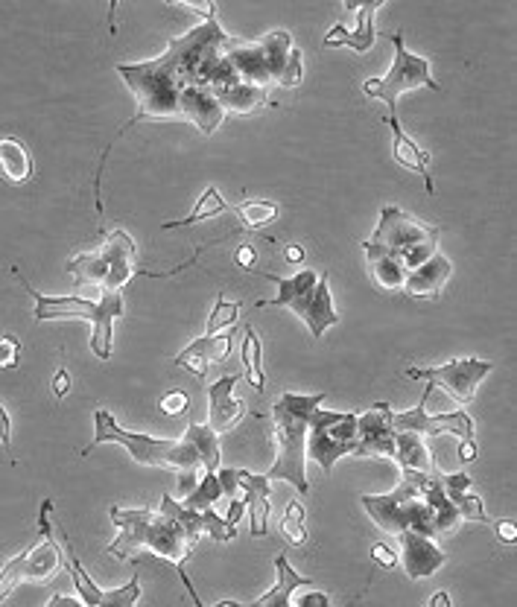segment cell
Listing matches in <instances>:
<instances>
[{"label":"cell","mask_w":517,"mask_h":607,"mask_svg":"<svg viewBox=\"0 0 517 607\" xmlns=\"http://www.w3.org/2000/svg\"><path fill=\"white\" fill-rule=\"evenodd\" d=\"M234 214L240 216L249 228H263V225H269V222H275L281 216V205L258 199V202H246V205L234 208Z\"/></svg>","instance_id":"d590c367"},{"label":"cell","mask_w":517,"mask_h":607,"mask_svg":"<svg viewBox=\"0 0 517 607\" xmlns=\"http://www.w3.org/2000/svg\"><path fill=\"white\" fill-rule=\"evenodd\" d=\"M237 316H240V304L237 301L231 304V301H225L220 295L217 304H214V310H211V316H208V333L205 336H217L225 327H234Z\"/></svg>","instance_id":"8d00e7d4"},{"label":"cell","mask_w":517,"mask_h":607,"mask_svg":"<svg viewBox=\"0 0 517 607\" xmlns=\"http://www.w3.org/2000/svg\"><path fill=\"white\" fill-rule=\"evenodd\" d=\"M141 599V578L135 575L129 584L114 587V590H103V602L100 607H135Z\"/></svg>","instance_id":"74e56055"},{"label":"cell","mask_w":517,"mask_h":607,"mask_svg":"<svg viewBox=\"0 0 517 607\" xmlns=\"http://www.w3.org/2000/svg\"><path fill=\"white\" fill-rule=\"evenodd\" d=\"M109 441L126 447L129 456H132L138 465L173 467V470H179V473L202 467L196 447H193L187 438H182V441H167V438H152V435H141V432H129V429L120 427L106 409H97V412H94V441H91V447L109 444ZM91 447H88V450H91ZM88 450H85V453H88Z\"/></svg>","instance_id":"8992f818"},{"label":"cell","mask_w":517,"mask_h":607,"mask_svg":"<svg viewBox=\"0 0 517 607\" xmlns=\"http://www.w3.org/2000/svg\"><path fill=\"white\" fill-rule=\"evenodd\" d=\"M436 392L427 383V392L421 397V403L409 412H398L392 415L395 432H418V435H442V432H453L462 441H474V418L468 412H450V415H427V400Z\"/></svg>","instance_id":"7c38bea8"},{"label":"cell","mask_w":517,"mask_h":607,"mask_svg":"<svg viewBox=\"0 0 517 607\" xmlns=\"http://www.w3.org/2000/svg\"><path fill=\"white\" fill-rule=\"evenodd\" d=\"M21 286L33 295L36 301V322H56V319H85L91 324V351L94 357L111 359L114 351V319L123 316V295L120 292H106L97 289V295L91 298H71V295H41L38 289L30 286V281L15 269Z\"/></svg>","instance_id":"5b68a950"},{"label":"cell","mask_w":517,"mask_h":607,"mask_svg":"<svg viewBox=\"0 0 517 607\" xmlns=\"http://www.w3.org/2000/svg\"><path fill=\"white\" fill-rule=\"evenodd\" d=\"M386 123H389V129H392V152H395V161L404 164L412 173H418V176L424 179L427 193L433 196V193H436V184H433V176H430V155L401 129L398 114H389Z\"/></svg>","instance_id":"7402d4cb"},{"label":"cell","mask_w":517,"mask_h":607,"mask_svg":"<svg viewBox=\"0 0 517 607\" xmlns=\"http://www.w3.org/2000/svg\"><path fill=\"white\" fill-rule=\"evenodd\" d=\"M240 357H243V368H246V377H249L252 389L263 392V389H266V377H263V345H260V336L255 333V327H246V330H243Z\"/></svg>","instance_id":"836d02e7"},{"label":"cell","mask_w":517,"mask_h":607,"mask_svg":"<svg viewBox=\"0 0 517 607\" xmlns=\"http://www.w3.org/2000/svg\"><path fill=\"white\" fill-rule=\"evenodd\" d=\"M325 394H284L272 409V427H275V465L266 473V479H284L296 488L298 494H310L307 482V427L310 415L322 406Z\"/></svg>","instance_id":"3957f363"},{"label":"cell","mask_w":517,"mask_h":607,"mask_svg":"<svg viewBox=\"0 0 517 607\" xmlns=\"http://www.w3.org/2000/svg\"><path fill=\"white\" fill-rule=\"evenodd\" d=\"M392 409L389 403H377L369 412L357 415V459H371V456H383V459H395V424H392Z\"/></svg>","instance_id":"4fadbf2b"},{"label":"cell","mask_w":517,"mask_h":607,"mask_svg":"<svg viewBox=\"0 0 517 607\" xmlns=\"http://www.w3.org/2000/svg\"><path fill=\"white\" fill-rule=\"evenodd\" d=\"M225 211H228V205H225V199L220 196V190H217V187H205V190H202V196H199V202H196V208H193L185 219L164 222L161 228H164V231L185 228V225H196V222H202V219H214V216L225 214Z\"/></svg>","instance_id":"1f68e13d"},{"label":"cell","mask_w":517,"mask_h":607,"mask_svg":"<svg viewBox=\"0 0 517 607\" xmlns=\"http://www.w3.org/2000/svg\"><path fill=\"white\" fill-rule=\"evenodd\" d=\"M182 117L190 120L202 135H214L225 120V111L208 88H187L182 94Z\"/></svg>","instance_id":"603a6c76"},{"label":"cell","mask_w":517,"mask_h":607,"mask_svg":"<svg viewBox=\"0 0 517 607\" xmlns=\"http://www.w3.org/2000/svg\"><path fill=\"white\" fill-rule=\"evenodd\" d=\"M401 564L412 581H421V578H430L442 570L447 564V555H444L442 546H436V540L430 537L415 535V532H401Z\"/></svg>","instance_id":"2e32d148"},{"label":"cell","mask_w":517,"mask_h":607,"mask_svg":"<svg viewBox=\"0 0 517 607\" xmlns=\"http://www.w3.org/2000/svg\"><path fill=\"white\" fill-rule=\"evenodd\" d=\"M439 485H442L444 497L453 502V508L459 511L462 520L488 523V514L482 508L480 497L468 494V488H471V476L468 473H439Z\"/></svg>","instance_id":"d4e9b609"},{"label":"cell","mask_w":517,"mask_h":607,"mask_svg":"<svg viewBox=\"0 0 517 607\" xmlns=\"http://www.w3.org/2000/svg\"><path fill=\"white\" fill-rule=\"evenodd\" d=\"M237 476H240V467H225V470H220V473H217L222 494H231V497H234V491H240V485H237Z\"/></svg>","instance_id":"f6af8a7d"},{"label":"cell","mask_w":517,"mask_h":607,"mask_svg":"<svg viewBox=\"0 0 517 607\" xmlns=\"http://www.w3.org/2000/svg\"><path fill=\"white\" fill-rule=\"evenodd\" d=\"M357 450V415L354 412H325L322 406L310 415L307 427V459L319 462L325 476L342 456Z\"/></svg>","instance_id":"30bf717a"},{"label":"cell","mask_w":517,"mask_h":607,"mask_svg":"<svg viewBox=\"0 0 517 607\" xmlns=\"http://www.w3.org/2000/svg\"><path fill=\"white\" fill-rule=\"evenodd\" d=\"M275 572H278V584H275L269 593H263L260 599H255L252 607H296L293 605L296 590L307 587V584H313L310 578H301V575L290 567V561H287L284 555L275 558Z\"/></svg>","instance_id":"4316f807"},{"label":"cell","mask_w":517,"mask_h":607,"mask_svg":"<svg viewBox=\"0 0 517 607\" xmlns=\"http://www.w3.org/2000/svg\"><path fill=\"white\" fill-rule=\"evenodd\" d=\"M18 362H21V342L9 333H0V371L18 368Z\"/></svg>","instance_id":"60d3db41"},{"label":"cell","mask_w":517,"mask_h":607,"mask_svg":"<svg viewBox=\"0 0 517 607\" xmlns=\"http://www.w3.org/2000/svg\"><path fill=\"white\" fill-rule=\"evenodd\" d=\"M196 485H199V479H196V470H185V473H179V497H187V494H193V491H196Z\"/></svg>","instance_id":"f907efd6"},{"label":"cell","mask_w":517,"mask_h":607,"mask_svg":"<svg viewBox=\"0 0 517 607\" xmlns=\"http://www.w3.org/2000/svg\"><path fill=\"white\" fill-rule=\"evenodd\" d=\"M488 374H491V362L477 357L450 359L439 368H409L407 371L409 380H427L433 389L442 386L444 392L459 403H471Z\"/></svg>","instance_id":"8fae6325"},{"label":"cell","mask_w":517,"mask_h":607,"mask_svg":"<svg viewBox=\"0 0 517 607\" xmlns=\"http://www.w3.org/2000/svg\"><path fill=\"white\" fill-rule=\"evenodd\" d=\"M404 473H418V476H433L436 473V459L424 435L418 432H398L395 435V459Z\"/></svg>","instance_id":"cb8c5ba5"},{"label":"cell","mask_w":517,"mask_h":607,"mask_svg":"<svg viewBox=\"0 0 517 607\" xmlns=\"http://www.w3.org/2000/svg\"><path fill=\"white\" fill-rule=\"evenodd\" d=\"M474 459H477V444H474V441H462V444H459V462L468 465V462H474Z\"/></svg>","instance_id":"f5cc1de1"},{"label":"cell","mask_w":517,"mask_h":607,"mask_svg":"<svg viewBox=\"0 0 517 607\" xmlns=\"http://www.w3.org/2000/svg\"><path fill=\"white\" fill-rule=\"evenodd\" d=\"M199 514H202V535H211L214 540H220V543H228L231 537H237V526H231L222 517H217L214 508L199 511Z\"/></svg>","instance_id":"ab89813d"},{"label":"cell","mask_w":517,"mask_h":607,"mask_svg":"<svg viewBox=\"0 0 517 607\" xmlns=\"http://www.w3.org/2000/svg\"><path fill=\"white\" fill-rule=\"evenodd\" d=\"M246 517V505H243V500H231V505H228V511H225V523H231V526H237L240 520Z\"/></svg>","instance_id":"816d5d0a"},{"label":"cell","mask_w":517,"mask_h":607,"mask_svg":"<svg viewBox=\"0 0 517 607\" xmlns=\"http://www.w3.org/2000/svg\"><path fill=\"white\" fill-rule=\"evenodd\" d=\"M220 497L222 488L217 473H208V470H205V476L199 479L196 491L185 497V508H190V511H208V508H214V502L220 500Z\"/></svg>","instance_id":"e575fe53"},{"label":"cell","mask_w":517,"mask_h":607,"mask_svg":"<svg viewBox=\"0 0 517 607\" xmlns=\"http://www.w3.org/2000/svg\"><path fill=\"white\" fill-rule=\"evenodd\" d=\"M296 607H331L328 596L319 590H296Z\"/></svg>","instance_id":"ee69618b"},{"label":"cell","mask_w":517,"mask_h":607,"mask_svg":"<svg viewBox=\"0 0 517 607\" xmlns=\"http://www.w3.org/2000/svg\"><path fill=\"white\" fill-rule=\"evenodd\" d=\"M439 237H442V228L424 225L421 219L409 216L407 211L386 205L380 211V225H377L369 243L398 254L409 275L412 269H418L421 263H427L439 251Z\"/></svg>","instance_id":"ba28073f"},{"label":"cell","mask_w":517,"mask_h":607,"mask_svg":"<svg viewBox=\"0 0 517 607\" xmlns=\"http://www.w3.org/2000/svg\"><path fill=\"white\" fill-rule=\"evenodd\" d=\"M234 38L225 36L217 18L196 24L185 36L173 38L164 56L138 62V65H117V73L129 85L138 100L135 117L117 132V138L132 129L135 123L147 120H185L182 117V94L187 88H222L240 82L231 65L225 62V50ZM114 138V141H117Z\"/></svg>","instance_id":"6da1fadb"},{"label":"cell","mask_w":517,"mask_h":607,"mask_svg":"<svg viewBox=\"0 0 517 607\" xmlns=\"http://www.w3.org/2000/svg\"><path fill=\"white\" fill-rule=\"evenodd\" d=\"M9 444H12V421L6 406L0 403V447H9Z\"/></svg>","instance_id":"c3c4849f"},{"label":"cell","mask_w":517,"mask_h":607,"mask_svg":"<svg viewBox=\"0 0 517 607\" xmlns=\"http://www.w3.org/2000/svg\"><path fill=\"white\" fill-rule=\"evenodd\" d=\"M269 281H275L278 284V295L272 298V301H260L258 307H287V304H293L296 298H301L304 292H310L313 286L319 284V272H313V269H301L298 275L293 278H287V281H278V278H269Z\"/></svg>","instance_id":"d6a6232c"},{"label":"cell","mask_w":517,"mask_h":607,"mask_svg":"<svg viewBox=\"0 0 517 607\" xmlns=\"http://www.w3.org/2000/svg\"><path fill=\"white\" fill-rule=\"evenodd\" d=\"M345 9L348 12H354L357 15V27L354 30H348L342 21L339 24H333V30L325 36V47H339V44H345V47H351V50H357V53H369L371 47H374V12L380 9V3H345Z\"/></svg>","instance_id":"ac0fdd59"},{"label":"cell","mask_w":517,"mask_h":607,"mask_svg":"<svg viewBox=\"0 0 517 607\" xmlns=\"http://www.w3.org/2000/svg\"><path fill=\"white\" fill-rule=\"evenodd\" d=\"M237 380H240V374H225L208 392V427L217 435L237 427L246 415V406L234 397Z\"/></svg>","instance_id":"e0dca14e"},{"label":"cell","mask_w":517,"mask_h":607,"mask_svg":"<svg viewBox=\"0 0 517 607\" xmlns=\"http://www.w3.org/2000/svg\"><path fill=\"white\" fill-rule=\"evenodd\" d=\"M363 502V508H366V514L371 517V523L377 526V529H383V532H389V535H401V532H407V514H404V502L401 497L392 491V494H366V497H360Z\"/></svg>","instance_id":"484cf974"},{"label":"cell","mask_w":517,"mask_h":607,"mask_svg":"<svg viewBox=\"0 0 517 607\" xmlns=\"http://www.w3.org/2000/svg\"><path fill=\"white\" fill-rule=\"evenodd\" d=\"M231 339H234V327H225L217 336H202V339L190 342L185 351L176 357V365L190 368L199 380H205L211 362H225L231 357Z\"/></svg>","instance_id":"d6986e66"},{"label":"cell","mask_w":517,"mask_h":607,"mask_svg":"<svg viewBox=\"0 0 517 607\" xmlns=\"http://www.w3.org/2000/svg\"><path fill=\"white\" fill-rule=\"evenodd\" d=\"M371 561H377V564L386 567V570H395V567H398V555H395V549L386 546V543H374V546H371Z\"/></svg>","instance_id":"7bdbcfd3"},{"label":"cell","mask_w":517,"mask_h":607,"mask_svg":"<svg viewBox=\"0 0 517 607\" xmlns=\"http://www.w3.org/2000/svg\"><path fill=\"white\" fill-rule=\"evenodd\" d=\"M0 173L12 184H24L33 176V155L18 138H0Z\"/></svg>","instance_id":"f546056e"},{"label":"cell","mask_w":517,"mask_h":607,"mask_svg":"<svg viewBox=\"0 0 517 607\" xmlns=\"http://www.w3.org/2000/svg\"><path fill=\"white\" fill-rule=\"evenodd\" d=\"M185 438L196 447L202 467H205L208 473H217V467H220V435L208 427V424H205V427H202V424H187Z\"/></svg>","instance_id":"4dcf8cb0"},{"label":"cell","mask_w":517,"mask_h":607,"mask_svg":"<svg viewBox=\"0 0 517 607\" xmlns=\"http://www.w3.org/2000/svg\"><path fill=\"white\" fill-rule=\"evenodd\" d=\"M430 607H450V596H447L444 590H439V593L430 599Z\"/></svg>","instance_id":"9f6ffc18"},{"label":"cell","mask_w":517,"mask_h":607,"mask_svg":"<svg viewBox=\"0 0 517 607\" xmlns=\"http://www.w3.org/2000/svg\"><path fill=\"white\" fill-rule=\"evenodd\" d=\"M281 532L287 535V540H290L293 546H301V543L307 540V529H304V508H301V502H290V505H287V514H284V520H281Z\"/></svg>","instance_id":"f35d334b"},{"label":"cell","mask_w":517,"mask_h":607,"mask_svg":"<svg viewBox=\"0 0 517 607\" xmlns=\"http://www.w3.org/2000/svg\"><path fill=\"white\" fill-rule=\"evenodd\" d=\"M214 607H243V605H240V602H220V605Z\"/></svg>","instance_id":"6f0895ef"},{"label":"cell","mask_w":517,"mask_h":607,"mask_svg":"<svg viewBox=\"0 0 517 607\" xmlns=\"http://www.w3.org/2000/svg\"><path fill=\"white\" fill-rule=\"evenodd\" d=\"M453 275V263L450 257L436 251L427 263H421L418 269H412L404 281V289H407L412 298H439V292L444 289V284L450 281Z\"/></svg>","instance_id":"44dd1931"},{"label":"cell","mask_w":517,"mask_h":607,"mask_svg":"<svg viewBox=\"0 0 517 607\" xmlns=\"http://www.w3.org/2000/svg\"><path fill=\"white\" fill-rule=\"evenodd\" d=\"M237 485H240V491H243L246 514H249V520H252V535L266 537V529H269V494H272L266 473H252V470H243V467H240Z\"/></svg>","instance_id":"ffe728a7"},{"label":"cell","mask_w":517,"mask_h":607,"mask_svg":"<svg viewBox=\"0 0 517 607\" xmlns=\"http://www.w3.org/2000/svg\"><path fill=\"white\" fill-rule=\"evenodd\" d=\"M190 406V397L185 392H170L161 397V412L164 415H182Z\"/></svg>","instance_id":"b9f144b4"},{"label":"cell","mask_w":517,"mask_h":607,"mask_svg":"<svg viewBox=\"0 0 517 607\" xmlns=\"http://www.w3.org/2000/svg\"><path fill=\"white\" fill-rule=\"evenodd\" d=\"M225 62L237 73L240 82L258 85V88H293L304 76V56L293 47V38L287 30L269 33L252 44H231L225 50Z\"/></svg>","instance_id":"277c9868"},{"label":"cell","mask_w":517,"mask_h":607,"mask_svg":"<svg viewBox=\"0 0 517 607\" xmlns=\"http://www.w3.org/2000/svg\"><path fill=\"white\" fill-rule=\"evenodd\" d=\"M494 529H497V537H500L503 543H515L517 540V526L512 520H497Z\"/></svg>","instance_id":"681fc988"},{"label":"cell","mask_w":517,"mask_h":607,"mask_svg":"<svg viewBox=\"0 0 517 607\" xmlns=\"http://www.w3.org/2000/svg\"><path fill=\"white\" fill-rule=\"evenodd\" d=\"M211 94L217 97V103L222 111H234V114H252L258 111L269 97L266 91L258 85H249V82H234V85H222V88H211Z\"/></svg>","instance_id":"f1b7e54d"},{"label":"cell","mask_w":517,"mask_h":607,"mask_svg":"<svg viewBox=\"0 0 517 607\" xmlns=\"http://www.w3.org/2000/svg\"><path fill=\"white\" fill-rule=\"evenodd\" d=\"M47 607H85L79 599H71V596H53Z\"/></svg>","instance_id":"db71d44e"},{"label":"cell","mask_w":517,"mask_h":607,"mask_svg":"<svg viewBox=\"0 0 517 607\" xmlns=\"http://www.w3.org/2000/svg\"><path fill=\"white\" fill-rule=\"evenodd\" d=\"M109 514H111V523L120 529L117 540L109 546V555H117V558H132L138 549L155 552L158 558L170 561V564L179 570V578H182V584L187 587L193 605L205 607L202 605V599H199V593L193 590V584H190V578H187V570H185L187 555L193 552V546H196L199 537L193 535V532H187L185 526H182L176 517H170V514H164V511L155 514V511H147V508H141V511H138V508L129 511V508H117V505H111Z\"/></svg>","instance_id":"7a4b0ae2"},{"label":"cell","mask_w":517,"mask_h":607,"mask_svg":"<svg viewBox=\"0 0 517 607\" xmlns=\"http://www.w3.org/2000/svg\"><path fill=\"white\" fill-rule=\"evenodd\" d=\"M392 44H395V62L392 71L386 73L383 79H369L363 85V91L369 94L371 100H383L389 106V114H398V97L407 91H418V88H430V91H442L439 82L433 79L430 62L424 56L409 53L404 44V33H392Z\"/></svg>","instance_id":"9c48e42d"},{"label":"cell","mask_w":517,"mask_h":607,"mask_svg":"<svg viewBox=\"0 0 517 607\" xmlns=\"http://www.w3.org/2000/svg\"><path fill=\"white\" fill-rule=\"evenodd\" d=\"M287 310H293L298 319L310 327L313 339H322L328 327L339 324V313L333 307L328 275H319V284L313 286L310 292H304L301 298H296L293 304H287Z\"/></svg>","instance_id":"9a60e30c"},{"label":"cell","mask_w":517,"mask_h":607,"mask_svg":"<svg viewBox=\"0 0 517 607\" xmlns=\"http://www.w3.org/2000/svg\"><path fill=\"white\" fill-rule=\"evenodd\" d=\"M363 251H366V260H369V272L371 278L386 289H398L407 281V269L401 263L398 254L386 251L383 246H374V243H363Z\"/></svg>","instance_id":"83f0119b"},{"label":"cell","mask_w":517,"mask_h":607,"mask_svg":"<svg viewBox=\"0 0 517 607\" xmlns=\"http://www.w3.org/2000/svg\"><path fill=\"white\" fill-rule=\"evenodd\" d=\"M287 260H290V263H304V249H301V246H287Z\"/></svg>","instance_id":"11a10c76"},{"label":"cell","mask_w":517,"mask_h":607,"mask_svg":"<svg viewBox=\"0 0 517 607\" xmlns=\"http://www.w3.org/2000/svg\"><path fill=\"white\" fill-rule=\"evenodd\" d=\"M234 260H237L243 269H255V266H258V254H255L252 246H237V251H234Z\"/></svg>","instance_id":"bcb514c9"},{"label":"cell","mask_w":517,"mask_h":607,"mask_svg":"<svg viewBox=\"0 0 517 607\" xmlns=\"http://www.w3.org/2000/svg\"><path fill=\"white\" fill-rule=\"evenodd\" d=\"M68 272L74 275L79 286L120 292L141 272V266H138V251L132 237L126 231H111L100 249L74 257L68 263Z\"/></svg>","instance_id":"52a82bcc"},{"label":"cell","mask_w":517,"mask_h":607,"mask_svg":"<svg viewBox=\"0 0 517 607\" xmlns=\"http://www.w3.org/2000/svg\"><path fill=\"white\" fill-rule=\"evenodd\" d=\"M68 392H71V374H68L65 368H59V371H56V377H53V394L62 400V397H65Z\"/></svg>","instance_id":"7dc6e473"},{"label":"cell","mask_w":517,"mask_h":607,"mask_svg":"<svg viewBox=\"0 0 517 607\" xmlns=\"http://www.w3.org/2000/svg\"><path fill=\"white\" fill-rule=\"evenodd\" d=\"M50 511H53V502H41V514H38V540L36 546H30L24 552V581L27 584H41V581H50L62 561H65V552L59 549V543L53 540L50 532Z\"/></svg>","instance_id":"5bb4252c"}]
</instances>
